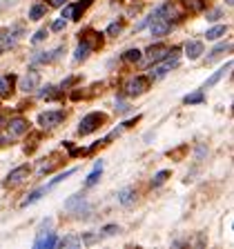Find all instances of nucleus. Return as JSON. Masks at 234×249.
I'll return each mask as SVG.
<instances>
[{
    "label": "nucleus",
    "instance_id": "7ed1b4c3",
    "mask_svg": "<svg viewBox=\"0 0 234 249\" xmlns=\"http://www.w3.org/2000/svg\"><path fill=\"white\" fill-rule=\"evenodd\" d=\"M94 0H78V2H74V5H62V18H69V20H80L85 14V9H87L89 5H92Z\"/></svg>",
    "mask_w": 234,
    "mask_h": 249
},
{
    "label": "nucleus",
    "instance_id": "412c9836",
    "mask_svg": "<svg viewBox=\"0 0 234 249\" xmlns=\"http://www.w3.org/2000/svg\"><path fill=\"white\" fill-rule=\"evenodd\" d=\"M100 171H103V162H96V169L92 171L87 176V180H85V187H94L96 182H98V178H100Z\"/></svg>",
    "mask_w": 234,
    "mask_h": 249
},
{
    "label": "nucleus",
    "instance_id": "423d86ee",
    "mask_svg": "<svg viewBox=\"0 0 234 249\" xmlns=\"http://www.w3.org/2000/svg\"><path fill=\"white\" fill-rule=\"evenodd\" d=\"M65 120V111H45V114L38 116V124L45 127V129H52Z\"/></svg>",
    "mask_w": 234,
    "mask_h": 249
},
{
    "label": "nucleus",
    "instance_id": "b1692460",
    "mask_svg": "<svg viewBox=\"0 0 234 249\" xmlns=\"http://www.w3.org/2000/svg\"><path fill=\"white\" fill-rule=\"evenodd\" d=\"M140 58H143V52H140V49H130V52L123 53V60L125 62H138Z\"/></svg>",
    "mask_w": 234,
    "mask_h": 249
},
{
    "label": "nucleus",
    "instance_id": "dca6fc26",
    "mask_svg": "<svg viewBox=\"0 0 234 249\" xmlns=\"http://www.w3.org/2000/svg\"><path fill=\"white\" fill-rule=\"evenodd\" d=\"M14 85H16V76H14V73H11V76H2V78H0V98L11 96Z\"/></svg>",
    "mask_w": 234,
    "mask_h": 249
},
{
    "label": "nucleus",
    "instance_id": "f03ea898",
    "mask_svg": "<svg viewBox=\"0 0 234 249\" xmlns=\"http://www.w3.org/2000/svg\"><path fill=\"white\" fill-rule=\"evenodd\" d=\"M20 36H22V27H11V29L0 31V53L14 49L18 45V40H20Z\"/></svg>",
    "mask_w": 234,
    "mask_h": 249
},
{
    "label": "nucleus",
    "instance_id": "9d476101",
    "mask_svg": "<svg viewBox=\"0 0 234 249\" xmlns=\"http://www.w3.org/2000/svg\"><path fill=\"white\" fill-rule=\"evenodd\" d=\"M62 52H65V47H56L54 52H40V53H36V56L31 58V62H34V65H36V62H45V65H49V62H56Z\"/></svg>",
    "mask_w": 234,
    "mask_h": 249
},
{
    "label": "nucleus",
    "instance_id": "f8f14e48",
    "mask_svg": "<svg viewBox=\"0 0 234 249\" xmlns=\"http://www.w3.org/2000/svg\"><path fill=\"white\" fill-rule=\"evenodd\" d=\"M80 40H83L89 49H98V47H103V34H96V31L87 29L85 34H80Z\"/></svg>",
    "mask_w": 234,
    "mask_h": 249
},
{
    "label": "nucleus",
    "instance_id": "e433bc0d",
    "mask_svg": "<svg viewBox=\"0 0 234 249\" xmlns=\"http://www.w3.org/2000/svg\"><path fill=\"white\" fill-rule=\"evenodd\" d=\"M49 5L52 7H62V5H67V0H49Z\"/></svg>",
    "mask_w": 234,
    "mask_h": 249
},
{
    "label": "nucleus",
    "instance_id": "9b49d317",
    "mask_svg": "<svg viewBox=\"0 0 234 249\" xmlns=\"http://www.w3.org/2000/svg\"><path fill=\"white\" fill-rule=\"evenodd\" d=\"M38 85H40V73L34 71V69H29V71H27V76L20 80V89H22V91H34Z\"/></svg>",
    "mask_w": 234,
    "mask_h": 249
},
{
    "label": "nucleus",
    "instance_id": "a211bd4d",
    "mask_svg": "<svg viewBox=\"0 0 234 249\" xmlns=\"http://www.w3.org/2000/svg\"><path fill=\"white\" fill-rule=\"evenodd\" d=\"M27 129H29V123H27L25 118H14L9 123V134L11 136H20V134H25Z\"/></svg>",
    "mask_w": 234,
    "mask_h": 249
},
{
    "label": "nucleus",
    "instance_id": "6e6552de",
    "mask_svg": "<svg viewBox=\"0 0 234 249\" xmlns=\"http://www.w3.org/2000/svg\"><path fill=\"white\" fill-rule=\"evenodd\" d=\"M56 243H58L56 233L45 229V231H38V238H36V243H34V247L36 249H52V247H56Z\"/></svg>",
    "mask_w": 234,
    "mask_h": 249
},
{
    "label": "nucleus",
    "instance_id": "bb28decb",
    "mask_svg": "<svg viewBox=\"0 0 234 249\" xmlns=\"http://www.w3.org/2000/svg\"><path fill=\"white\" fill-rule=\"evenodd\" d=\"M167 178H170V171H167V169H163V171H158V174H156V176H154V180H152V185H154V187H161L163 182L167 180Z\"/></svg>",
    "mask_w": 234,
    "mask_h": 249
},
{
    "label": "nucleus",
    "instance_id": "5701e85b",
    "mask_svg": "<svg viewBox=\"0 0 234 249\" xmlns=\"http://www.w3.org/2000/svg\"><path fill=\"white\" fill-rule=\"evenodd\" d=\"M92 52V49H89L87 45H85L83 40L78 42V47H76V53H74V60L76 62H80V60H85V58H87V53Z\"/></svg>",
    "mask_w": 234,
    "mask_h": 249
},
{
    "label": "nucleus",
    "instance_id": "c756f323",
    "mask_svg": "<svg viewBox=\"0 0 234 249\" xmlns=\"http://www.w3.org/2000/svg\"><path fill=\"white\" fill-rule=\"evenodd\" d=\"M38 96H40V98H56L58 91H56V87H52V85H49V87H45L40 93H38Z\"/></svg>",
    "mask_w": 234,
    "mask_h": 249
},
{
    "label": "nucleus",
    "instance_id": "2f4dec72",
    "mask_svg": "<svg viewBox=\"0 0 234 249\" xmlns=\"http://www.w3.org/2000/svg\"><path fill=\"white\" fill-rule=\"evenodd\" d=\"M47 38V29H40V31H36V36L31 38V42H34V45H38V42H42Z\"/></svg>",
    "mask_w": 234,
    "mask_h": 249
},
{
    "label": "nucleus",
    "instance_id": "cd10ccee",
    "mask_svg": "<svg viewBox=\"0 0 234 249\" xmlns=\"http://www.w3.org/2000/svg\"><path fill=\"white\" fill-rule=\"evenodd\" d=\"M74 174H76V169H67V171H65V174H58V176H56V178H54V180H52V182H49V187H47V189H52V187H54V185H58V182H62V180H65V178L74 176Z\"/></svg>",
    "mask_w": 234,
    "mask_h": 249
},
{
    "label": "nucleus",
    "instance_id": "f704fd0d",
    "mask_svg": "<svg viewBox=\"0 0 234 249\" xmlns=\"http://www.w3.org/2000/svg\"><path fill=\"white\" fill-rule=\"evenodd\" d=\"M62 27H65V18H58V20L52 25V29H54V31H60Z\"/></svg>",
    "mask_w": 234,
    "mask_h": 249
},
{
    "label": "nucleus",
    "instance_id": "4c0bfd02",
    "mask_svg": "<svg viewBox=\"0 0 234 249\" xmlns=\"http://www.w3.org/2000/svg\"><path fill=\"white\" fill-rule=\"evenodd\" d=\"M127 109H130V107H127V105H125V103H120V105H118V111H120V114H125Z\"/></svg>",
    "mask_w": 234,
    "mask_h": 249
},
{
    "label": "nucleus",
    "instance_id": "a878e982",
    "mask_svg": "<svg viewBox=\"0 0 234 249\" xmlns=\"http://www.w3.org/2000/svg\"><path fill=\"white\" fill-rule=\"evenodd\" d=\"M205 100V96H203V91H196V93H187L185 98H183V103L185 105H198Z\"/></svg>",
    "mask_w": 234,
    "mask_h": 249
},
{
    "label": "nucleus",
    "instance_id": "473e14b6",
    "mask_svg": "<svg viewBox=\"0 0 234 249\" xmlns=\"http://www.w3.org/2000/svg\"><path fill=\"white\" fill-rule=\"evenodd\" d=\"M14 5H18V0H0V11L11 9Z\"/></svg>",
    "mask_w": 234,
    "mask_h": 249
},
{
    "label": "nucleus",
    "instance_id": "72a5a7b5",
    "mask_svg": "<svg viewBox=\"0 0 234 249\" xmlns=\"http://www.w3.org/2000/svg\"><path fill=\"white\" fill-rule=\"evenodd\" d=\"M120 29H123V25H120V22H114V25L107 27V34H109V36H116Z\"/></svg>",
    "mask_w": 234,
    "mask_h": 249
},
{
    "label": "nucleus",
    "instance_id": "0eeeda50",
    "mask_svg": "<svg viewBox=\"0 0 234 249\" xmlns=\"http://www.w3.org/2000/svg\"><path fill=\"white\" fill-rule=\"evenodd\" d=\"M147 87H150V78L147 76H136V78H132L130 83H127L125 93H127V96H138V93L147 91Z\"/></svg>",
    "mask_w": 234,
    "mask_h": 249
},
{
    "label": "nucleus",
    "instance_id": "c9c22d12",
    "mask_svg": "<svg viewBox=\"0 0 234 249\" xmlns=\"http://www.w3.org/2000/svg\"><path fill=\"white\" fill-rule=\"evenodd\" d=\"M96 238H98V236H94V233H85V236H83V243L85 245H92Z\"/></svg>",
    "mask_w": 234,
    "mask_h": 249
},
{
    "label": "nucleus",
    "instance_id": "f3484780",
    "mask_svg": "<svg viewBox=\"0 0 234 249\" xmlns=\"http://www.w3.org/2000/svg\"><path fill=\"white\" fill-rule=\"evenodd\" d=\"M230 69H232V62H228L225 67H221V69H218V71H214L212 76H210L208 80H205V85H203V89H210V87H214V85H216L218 80H221V78H223L225 73L230 71Z\"/></svg>",
    "mask_w": 234,
    "mask_h": 249
},
{
    "label": "nucleus",
    "instance_id": "aec40b11",
    "mask_svg": "<svg viewBox=\"0 0 234 249\" xmlns=\"http://www.w3.org/2000/svg\"><path fill=\"white\" fill-rule=\"evenodd\" d=\"M56 245H60L62 249H76V247H80V238H76V236H65V238L58 240Z\"/></svg>",
    "mask_w": 234,
    "mask_h": 249
},
{
    "label": "nucleus",
    "instance_id": "6ab92c4d",
    "mask_svg": "<svg viewBox=\"0 0 234 249\" xmlns=\"http://www.w3.org/2000/svg\"><path fill=\"white\" fill-rule=\"evenodd\" d=\"M230 49H232V42H221L218 47H214V52L208 56V65H210V62H214L216 58H221L225 52H230Z\"/></svg>",
    "mask_w": 234,
    "mask_h": 249
},
{
    "label": "nucleus",
    "instance_id": "20e7f679",
    "mask_svg": "<svg viewBox=\"0 0 234 249\" xmlns=\"http://www.w3.org/2000/svg\"><path fill=\"white\" fill-rule=\"evenodd\" d=\"M150 25H152V36H165L167 31L172 29V22L165 20L158 11H154V14L150 16Z\"/></svg>",
    "mask_w": 234,
    "mask_h": 249
},
{
    "label": "nucleus",
    "instance_id": "393cba45",
    "mask_svg": "<svg viewBox=\"0 0 234 249\" xmlns=\"http://www.w3.org/2000/svg\"><path fill=\"white\" fill-rule=\"evenodd\" d=\"M118 231H120L118 225H107V227H103L98 231V238H109V236H116Z\"/></svg>",
    "mask_w": 234,
    "mask_h": 249
},
{
    "label": "nucleus",
    "instance_id": "7c9ffc66",
    "mask_svg": "<svg viewBox=\"0 0 234 249\" xmlns=\"http://www.w3.org/2000/svg\"><path fill=\"white\" fill-rule=\"evenodd\" d=\"M42 192H45V189H38V192L29 194V198H27V200H25V202H22V207H27V205H31V202H36V200H40Z\"/></svg>",
    "mask_w": 234,
    "mask_h": 249
},
{
    "label": "nucleus",
    "instance_id": "4be33fe9",
    "mask_svg": "<svg viewBox=\"0 0 234 249\" xmlns=\"http://www.w3.org/2000/svg\"><path fill=\"white\" fill-rule=\"evenodd\" d=\"M225 34H228V27H225V25H218V27H212V29L205 34V38H208V40H216V38L225 36Z\"/></svg>",
    "mask_w": 234,
    "mask_h": 249
},
{
    "label": "nucleus",
    "instance_id": "39448f33",
    "mask_svg": "<svg viewBox=\"0 0 234 249\" xmlns=\"http://www.w3.org/2000/svg\"><path fill=\"white\" fill-rule=\"evenodd\" d=\"M29 174H31V167H29V165L16 167V169L11 171L9 176H7L5 187H16V185H20V182H25L27 178H29Z\"/></svg>",
    "mask_w": 234,
    "mask_h": 249
},
{
    "label": "nucleus",
    "instance_id": "1a4fd4ad",
    "mask_svg": "<svg viewBox=\"0 0 234 249\" xmlns=\"http://www.w3.org/2000/svg\"><path fill=\"white\" fill-rule=\"evenodd\" d=\"M174 52V49H170L167 45H163V42H158V45H152L150 49H147V60H152V62H156V60H163L165 56H170V53Z\"/></svg>",
    "mask_w": 234,
    "mask_h": 249
},
{
    "label": "nucleus",
    "instance_id": "ddd939ff",
    "mask_svg": "<svg viewBox=\"0 0 234 249\" xmlns=\"http://www.w3.org/2000/svg\"><path fill=\"white\" fill-rule=\"evenodd\" d=\"M176 65H178V58H176V53H172V58L165 62V65H161V67L152 69V71H150V78H154V80H158V78H163L167 71H170L172 67H176Z\"/></svg>",
    "mask_w": 234,
    "mask_h": 249
},
{
    "label": "nucleus",
    "instance_id": "4468645a",
    "mask_svg": "<svg viewBox=\"0 0 234 249\" xmlns=\"http://www.w3.org/2000/svg\"><path fill=\"white\" fill-rule=\"evenodd\" d=\"M118 202L123 205V207H132L136 202V189L134 187H125V189H120L118 192Z\"/></svg>",
    "mask_w": 234,
    "mask_h": 249
},
{
    "label": "nucleus",
    "instance_id": "c85d7f7f",
    "mask_svg": "<svg viewBox=\"0 0 234 249\" xmlns=\"http://www.w3.org/2000/svg\"><path fill=\"white\" fill-rule=\"evenodd\" d=\"M42 14H45V7H42V5H34L29 9V20H38Z\"/></svg>",
    "mask_w": 234,
    "mask_h": 249
},
{
    "label": "nucleus",
    "instance_id": "f257e3e1",
    "mask_svg": "<svg viewBox=\"0 0 234 249\" xmlns=\"http://www.w3.org/2000/svg\"><path fill=\"white\" fill-rule=\"evenodd\" d=\"M107 120V116L105 114H98V111H92V114H87L83 120H80V127H78V134L80 136H89L94 134L96 129H100V124Z\"/></svg>",
    "mask_w": 234,
    "mask_h": 249
},
{
    "label": "nucleus",
    "instance_id": "2eb2a0df",
    "mask_svg": "<svg viewBox=\"0 0 234 249\" xmlns=\"http://www.w3.org/2000/svg\"><path fill=\"white\" fill-rule=\"evenodd\" d=\"M201 53H203V42L201 40L185 42V56L190 58V60H196V58H201Z\"/></svg>",
    "mask_w": 234,
    "mask_h": 249
}]
</instances>
